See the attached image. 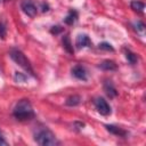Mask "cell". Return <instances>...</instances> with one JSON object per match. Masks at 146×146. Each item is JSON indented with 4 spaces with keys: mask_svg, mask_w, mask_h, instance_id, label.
<instances>
[{
    "mask_svg": "<svg viewBox=\"0 0 146 146\" xmlns=\"http://www.w3.org/2000/svg\"><path fill=\"white\" fill-rule=\"evenodd\" d=\"M60 31H62V27H59V26H52V29H51V33H55V34L59 33Z\"/></svg>",
    "mask_w": 146,
    "mask_h": 146,
    "instance_id": "20",
    "label": "cell"
},
{
    "mask_svg": "<svg viewBox=\"0 0 146 146\" xmlns=\"http://www.w3.org/2000/svg\"><path fill=\"white\" fill-rule=\"evenodd\" d=\"M72 74H73L76 79H79V80H82V81H86V80H87V71H86V68H84L83 66H81V65L74 66V67L72 68Z\"/></svg>",
    "mask_w": 146,
    "mask_h": 146,
    "instance_id": "6",
    "label": "cell"
},
{
    "mask_svg": "<svg viewBox=\"0 0 146 146\" xmlns=\"http://www.w3.org/2000/svg\"><path fill=\"white\" fill-rule=\"evenodd\" d=\"M42 7H43V9H42L43 11H47V10H48V6H47V5H46V6H44V5H42Z\"/></svg>",
    "mask_w": 146,
    "mask_h": 146,
    "instance_id": "22",
    "label": "cell"
},
{
    "mask_svg": "<svg viewBox=\"0 0 146 146\" xmlns=\"http://www.w3.org/2000/svg\"><path fill=\"white\" fill-rule=\"evenodd\" d=\"M21 7H22V10L30 17H34L38 13V9L35 7V5L31 0H23Z\"/></svg>",
    "mask_w": 146,
    "mask_h": 146,
    "instance_id": "5",
    "label": "cell"
},
{
    "mask_svg": "<svg viewBox=\"0 0 146 146\" xmlns=\"http://www.w3.org/2000/svg\"><path fill=\"white\" fill-rule=\"evenodd\" d=\"M106 130L110 131L111 133L115 135V136H120V137H125L127 136V131H124L123 129L116 127V125H113V124H106L105 125Z\"/></svg>",
    "mask_w": 146,
    "mask_h": 146,
    "instance_id": "9",
    "label": "cell"
},
{
    "mask_svg": "<svg viewBox=\"0 0 146 146\" xmlns=\"http://www.w3.org/2000/svg\"><path fill=\"white\" fill-rule=\"evenodd\" d=\"M14 80L16 82H25L27 80V76L25 74H23L22 72H16L14 75Z\"/></svg>",
    "mask_w": 146,
    "mask_h": 146,
    "instance_id": "16",
    "label": "cell"
},
{
    "mask_svg": "<svg viewBox=\"0 0 146 146\" xmlns=\"http://www.w3.org/2000/svg\"><path fill=\"white\" fill-rule=\"evenodd\" d=\"M95 106H96V110L102 114V115H105V116H107V115H110L111 114V106L107 104V102L104 99V98H102V97H99V98H96V100H95Z\"/></svg>",
    "mask_w": 146,
    "mask_h": 146,
    "instance_id": "4",
    "label": "cell"
},
{
    "mask_svg": "<svg viewBox=\"0 0 146 146\" xmlns=\"http://www.w3.org/2000/svg\"><path fill=\"white\" fill-rule=\"evenodd\" d=\"M104 91L106 92V95L110 98H113V97L117 96V91H116L114 84L112 83V81H105L104 82Z\"/></svg>",
    "mask_w": 146,
    "mask_h": 146,
    "instance_id": "8",
    "label": "cell"
},
{
    "mask_svg": "<svg viewBox=\"0 0 146 146\" xmlns=\"http://www.w3.org/2000/svg\"><path fill=\"white\" fill-rule=\"evenodd\" d=\"M76 19H78V13H76L75 10H71V11L67 14V16L64 18V22H65L66 24L71 25V24H73Z\"/></svg>",
    "mask_w": 146,
    "mask_h": 146,
    "instance_id": "13",
    "label": "cell"
},
{
    "mask_svg": "<svg viewBox=\"0 0 146 146\" xmlns=\"http://www.w3.org/2000/svg\"><path fill=\"white\" fill-rule=\"evenodd\" d=\"M2 145H7V141L5 140V138H3V136L0 131V146H2Z\"/></svg>",
    "mask_w": 146,
    "mask_h": 146,
    "instance_id": "21",
    "label": "cell"
},
{
    "mask_svg": "<svg viewBox=\"0 0 146 146\" xmlns=\"http://www.w3.org/2000/svg\"><path fill=\"white\" fill-rule=\"evenodd\" d=\"M99 48L100 49H104V50H107V51H113L114 48L112 47V44L107 43V42H103V43H99Z\"/></svg>",
    "mask_w": 146,
    "mask_h": 146,
    "instance_id": "18",
    "label": "cell"
},
{
    "mask_svg": "<svg viewBox=\"0 0 146 146\" xmlns=\"http://www.w3.org/2000/svg\"><path fill=\"white\" fill-rule=\"evenodd\" d=\"M124 54H125V58L128 59V62H129L130 64H136V63H137V56H136V54H133L131 50L125 49V50H124Z\"/></svg>",
    "mask_w": 146,
    "mask_h": 146,
    "instance_id": "15",
    "label": "cell"
},
{
    "mask_svg": "<svg viewBox=\"0 0 146 146\" xmlns=\"http://www.w3.org/2000/svg\"><path fill=\"white\" fill-rule=\"evenodd\" d=\"M63 46H64V48L66 49L67 52H70V54H73L74 52V49H73V46H72V42H71L68 35H65L63 38Z\"/></svg>",
    "mask_w": 146,
    "mask_h": 146,
    "instance_id": "14",
    "label": "cell"
},
{
    "mask_svg": "<svg viewBox=\"0 0 146 146\" xmlns=\"http://www.w3.org/2000/svg\"><path fill=\"white\" fill-rule=\"evenodd\" d=\"M34 140L41 146H54L58 144L56 136L47 128H39L34 132Z\"/></svg>",
    "mask_w": 146,
    "mask_h": 146,
    "instance_id": "2",
    "label": "cell"
},
{
    "mask_svg": "<svg viewBox=\"0 0 146 146\" xmlns=\"http://www.w3.org/2000/svg\"><path fill=\"white\" fill-rule=\"evenodd\" d=\"M6 35H7V27H6V24L0 21V39L1 40H5L6 39Z\"/></svg>",
    "mask_w": 146,
    "mask_h": 146,
    "instance_id": "17",
    "label": "cell"
},
{
    "mask_svg": "<svg viewBox=\"0 0 146 146\" xmlns=\"http://www.w3.org/2000/svg\"><path fill=\"white\" fill-rule=\"evenodd\" d=\"M75 44L78 48H84L91 46V40L87 34H79L75 41Z\"/></svg>",
    "mask_w": 146,
    "mask_h": 146,
    "instance_id": "7",
    "label": "cell"
},
{
    "mask_svg": "<svg viewBox=\"0 0 146 146\" xmlns=\"http://www.w3.org/2000/svg\"><path fill=\"white\" fill-rule=\"evenodd\" d=\"M9 55H10V58H11L17 65H19L22 68H24L27 73L34 75L33 68H32V66H31V64H30V60L25 57V55H24L21 50H18V49H11L10 52H9Z\"/></svg>",
    "mask_w": 146,
    "mask_h": 146,
    "instance_id": "3",
    "label": "cell"
},
{
    "mask_svg": "<svg viewBox=\"0 0 146 146\" xmlns=\"http://www.w3.org/2000/svg\"><path fill=\"white\" fill-rule=\"evenodd\" d=\"M99 67L105 71H114V70H116L117 66L113 60H104L103 63L99 64Z\"/></svg>",
    "mask_w": 146,
    "mask_h": 146,
    "instance_id": "10",
    "label": "cell"
},
{
    "mask_svg": "<svg viewBox=\"0 0 146 146\" xmlns=\"http://www.w3.org/2000/svg\"><path fill=\"white\" fill-rule=\"evenodd\" d=\"M130 6H131V9H133L135 11H137V13H143L144 11V9H145V5H144V2H141V1H138V0H132L131 2H130Z\"/></svg>",
    "mask_w": 146,
    "mask_h": 146,
    "instance_id": "11",
    "label": "cell"
},
{
    "mask_svg": "<svg viewBox=\"0 0 146 146\" xmlns=\"http://www.w3.org/2000/svg\"><path fill=\"white\" fill-rule=\"evenodd\" d=\"M80 103H81V97L78 96V95L70 96V97L66 99V102H65V104H66L67 106H76V105H79Z\"/></svg>",
    "mask_w": 146,
    "mask_h": 146,
    "instance_id": "12",
    "label": "cell"
},
{
    "mask_svg": "<svg viewBox=\"0 0 146 146\" xmlns=\"http://www.w3.org/2000/svg\"><path fill=\"white\" fill-rule=\"evenodd\" d=\"M135 26H136V30H138V31H144V29H145V25L141 22H137L135 24Z\"/></svg>",
    "mask_w": 146,
    "mask_h": 146,
    "instance_id": "19",
    "label": "cell"
},
{
    "mask_svg": "<svg viewBox=\"0 0 146 146\" xmlns=\"http://www.w3.org/2000/svg\"><path fill=\"white\" fill-rule=\"evenodd\" d=\"M13 115L19 121H26L34 117V111L32 108L31 103L27 99H22L16 104Z\"/></svg>",
    "mask_w": 146,
    "mask_h": 146,
    "instance_id": "1",
    "label": "cell"
}]
</instances>
